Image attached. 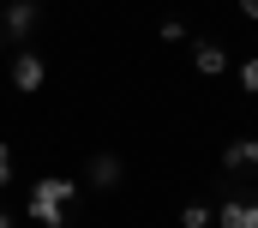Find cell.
<instances>
[{"label": "cell", "instance_id": "obj_1", "mask_svg": "<svg viewBox=\"0 0 258 228\" xmlns=\"http://www.w3.org/2000/svg\"><path fill=\"white\" fill-rule=\"evenodd\" d=\"M78 198V186L60 180V174H48V180H36L30 186V198H24V216L36 228H66V204Z\"/></svg>", "mask_w": 258, "mask_h": 228}, {"label": "cell", "instance_id": "obj_2", "mask_svg": "<svg viewBox=\"0 0 258 228\" xmlns=\"http://www.w3.org/2000/svg\"><path fill=\"white\" fill-rule=\"evenodd\" d=\"M42 78H48L42 54H30V48H18V54H12V90H18V96H36V90H42Z\"/></svg>", "mask_w": 258, "mask_h": 228}, {"label": "cell", "instance_id": "obj_3", "mask_svg": "<svg viewBox=\"0 0 258 228\" xmlns=\"http://www.w3.org/2000/svg\"><path fill=\"white\" fill-rule=\"evenodd\" d=\"M84 180H90L96 192H114V186L126 180V162H120V156H108V150H96V156H90V168H84Z\"/></svg>", "mask_w": 258, "mask_h": 228}, {"label": "cell", "instance_id": "obj_4", "mask_svg": "<svg viewBox=\"0 0 258 228\" xmlns=\"http://www.w3.org/2000/svg\"><path fill=\"white\" fill-rule=\"evenodd\" d=\"M36 18H42V12H36V0H6L0 30H6V36H30V30H36Z\"/></svg>", "mask_w": 258, "mask_h": 228}, {"label": "cell", "instance_id": "obj_5", "mask_svg": "<svg viewBox=\"0 0 258 228\" xmlns=\"http://www.w3.org/2000/svg\"><path fill=\"white\" fill-rule=\"evenodd\" d=\"M216 222L222 228H258V198H222V210H216Z\"/></svg>", "mask_w": 258, "mask_h": 228}, {"label": "cell", "instance_id": "obj_6", "mask_svg": "<svg viewBox=\"0 0 258 228\" xmlns=\"http://www.w3.org/2000/svg\"><path fill=\"white\" fill-rule=\"evenodd\" d=\"M222 168H228V174L258 168V138H234V144H222Z\"/></svg>", "mask_w": 258, "mask_h": 228}, {"label": "cell", "instance_id": "obj_7", "mask_svg": "<svg viewBox=\"0 0 258 228\" xmlns=\"http://www.w3.org/2000/svg\"><path fill=\"white\" fill-rule=\"evenodd\" d=\"M192 66H198V72H204V78H216V72L228 66V54H222L216 42H198V48H192Z\"/></svg>", "mask_w": 258, "mask_h": 228}, {"label": "cell", "instance_id": "obj_8", "mask_svg": "<svg viewBox=\"0 0 258 228\" xmlns=\"http://www.w3.org/2000/svg\"><path fill=\"white\" fill-rule=\"evenodd\" d=\"M180 228H210V210H204V204H186V210H180Z\"/></svg>", "mask_w": 258, "mask_h": 228}, {"label": "cell", "instance_id": "obj_9", "mask_svg": "<svg viewBox=\"0 0 258 228\" xmlns=\"http://www.w3.org/2000/svg\"><path fill=\"white\" fill-rule=\"evenodd\" d=\"M240 90H252V96H258V60H240Z\"/></svg>", "mask_w": 258, "mask_h": 228}, {"label": "cell", "instance_id": "obj_10", "mask_svg": "<svg viewBox=\"0 0 258 228\" xmlns=\"http://www.w3.org/2000/svg\"><path fill=\"white\" fill-rule=\"evenodd\" d=\"M162 42H186V24L180 18H162Z\"/></svg>", "mask_w": 258, "mask_h": 228}, {"label": "cell", "instance_id": "obj_11", "mask_svg": "<svg viewBox=\"0 0 258 228\" xmlns=\"http://www.w3.org/2000/svg\"><path fill=\"white\" fill-rule=\"evenodd\" d=\"M12 180V144H0V186Z\"/></svg>", "mask_w": 258, "mask_h": 228}, {"label": "cell", "instance_id": "obj_12", "mask_svg": "<svg viewBox=\"0 0 258 228\" xmlns=\"http://www.w3.org/2000/svg\"><path fill=\"white\" fill-rule=\"evenodd\" d=\"M0 228H18V216H12V210H0Z\"/></svg>", "mask_w": 258, "mask_h": 228}, {"label": "cell", "instance_id": "obj_13", "mask_svg": "<svg viewBox=\"0 0 258 228\" xmlns=\"http://www.w3.org/2000/svg\"><path fill=\"white\" fill-rule=\"evenodd\" d=\"M240 12H246V18H258V0H240Z\"/></svg>", "mask_w": 258, "mask_h": 228}, {"label": "cell", "instance_id": "obj_14", "mask_svg": "<svg viewBox=\"0 0 258 228\" xmlns=\"http://www.w3.org/2000/svg\"><path fill=\"white\" fill-rule=\"evenodd\" d=\"M0 48H6V30H0Z\"/></svg>", "mask_w": 258, "mask_h": 228}]
</instances>
